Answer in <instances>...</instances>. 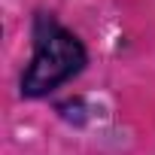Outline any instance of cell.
<instances>
[{"label":"cell","mask_w":155,"mask_h":155,"mask_svg":"<svg viewBox=\"0 0 155 155\" xmlns=\"http://www.w3.org/2000/svg\"><path fill=\"white\" fill-rule=\"evenodd\" d=\"M34 55L28 70L21 73V97L40 101L49 97L55 88L79 76L88 64V52L82 40L67 31L52 12H37L31 25Z\"/></svg>","instance_id":"cell-1"}]
</instances>
